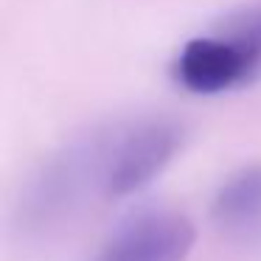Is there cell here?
Returning a JSON list of instances; mask_svg holds the SVG:
<instances>
[{"mask_svg":"<svg viewBox=\"0 0 261 261\" xmlns=\"http://www.w3.org/2000/svg\"><path fill=\"white\" fill-rule=\"evenodd\" d=\"M197 230L182 214L149 211L121 225L90 261H186Z\"/></svg>","mask_w":261,"mask_h":261,"instance_id":"1","label":"cell"},{"mask_svg":"<svg viewBox=\"0 0 261 261\" xmlns=\"http://www.w3.org/2000/svg\"><path fill=\"white\" fill-rule=\"evenodd\" d=\"M177 79L191 93H222L239 87L255 76V68L233 40L222 37H194L182 45L174 68Z\"/></svg>","mask_w":261,"mask_h":261,"instance_id":"2","label":"cell"},{"mask_svg":"<svg viewBox=\"0 0 261 261\" xmlns=\"http://www.w3.org/2000/svg\"><path fill=\"white\" fill-rule=\"evenodd\" d=\"M214 222L227 236L261 233V166H250L233 174L214 199Z\"/></svg>","mask_w":261,"mask_h":261,"instance_id":"3","label":"cell"},{"mask_svg":"<svg viewBox=\"0 0 261 261\" xmlns=\"http://www.w3.org/2000/svg\"><path fill=\"white\" fill-rule=\"evenodd\" d=\"M225 37L242 48L244 57L250 59V65L258 73V68H261V3L247 6L242 12H236L233 17H227Z\"/></svg>","mask_w":261,"mask_h":261,"instance_id":"4","label":"cell"}]
</instances>
